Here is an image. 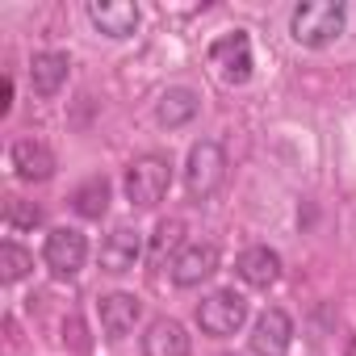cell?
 <instances>
[{"instance_id": "6", "label": "cell", "mask_w": 356, "mask_h": 356, "mask_svg": "<svg viewBox=\"0 0 356 356\" xmlns=\"http://www.w3.org/2000/svg\"><path fill=\"white\" fill-rule=\"evenodd\" d=\"M42 260H47V268H51L59 281H72V277L84 268V260H88V239H84L76 227H55V231L47 235Z\"/></svg>"}, {"instance_id": "13", "label": "cell", "mask_w": 356, "mask_h": 356, "mask_svg": "<svg viewBox=\"0 0 356 356\" xmlns=\"http://www.w3.org/2000/svg\"><path fill=\"white\" fill-rule=\"evenodd\" d=\"M9 163H13V172L22 176V181H51V176H55V151L47 143H38V138L13 143Z\"/></svg>"}, {"instance_id": "10", "label": "cell", "mask_w": 356, "mask_h": 356, "mask_svg": "<svg viewBox=\"0 0 356 356\" xmlns=\"http://www.w3.org/2000/svg\"><path fill=\"white\" fill-rule=\"evenodd\" d=\"M138 314H143V302H138L134 293H109V298H101V306H97L101 331H105V339H113V343L134 331Z\"/></svg>"}, {"instance_id": "17", "label": "cell", "mask_w": 356, "mask_h": 356, "mask_svg": "<svg viewBox=\"0 0 356 356\" xmlns=\"http://www.w3.org/2000/svg\"><path fill=\"white\" fill-rule=\"evenodd\" d=\"M72 206L88 222L92 218H105V210H109V181H105V176H88V181L72 193Z\"/></svg>"}, {"instance_id": "7", "label": "cell", "mask_w": 356, "mask_h": 356, "mask_svg": "<svg viewBox=\"0 0 356 356\" xmlns=\"http://www.w3.org/2000/svg\"><path fill=\"white\" fill-rule=\"evenodd\" d=\"M293 348V318L281 306H268L252 327V356H289Z\"/></svg>"}, {"instance_id": "19", "label": "cell", "mask_w": 356, "mask_h": 356, "mask_svg": "<svg viewBox=\"0 0 356 356\" xmlns=\"http://www.w3.org/2000/svg\"><path fill=\"white\" fill-rule=\"evenodd\" d=\"M5 222H9V231H22V227H38L42 222V210L38 206H26V202H9V210H5Z\"/></svg>"}, {"instance_id": "2", "label": "cell", "mask_w": 356, "mask_h": 356, "mask_svg": "<svg viewBox=\"0 0 356 356\" xmlns=\"http://www.w3.org/2000/svg\"><path fill=\"white\" fill-rule=\"evenodd\" d=\"M126 202L134 206V210H151V206H159L163 197H168V189H172V159L168 155H159V151H147V155H138L130 168H126Z\"/></svg>"}, {"instance_id": "4", "label": "cell", "mask_w": 356, "mask_h": 356, "mask_svg": "<svg viewBox=\"0 0 356 356\" xmlns=\"http://www.w3.org/2000/svg\"><path fill=\"white\" fill-rule=\"evenodd\" d=\"M210 67L222 84H248L252 80V38L243 30H231L210 42Z\"/></svg>"}, {"instance_id": "5", "label": "cell", "mask_w": 356, "mask_h": 356, "mask_svg": "<svg viewBox=\"0 0 356 356\" xmlns=\"http://www.w3.org/2000/svg\"><path fill=\"white\" fill-rule=\"evenodd\" d=\"M243 323H248V302H243V293H235V289H218V293L202 298V306H197V327H202L206 335H214V339L235 335Z\"/></svg>"}, {"instance_id": "18", "label": "cell", "mask_w": 356, "mask_h": 356, "mask_svg": "<svg viewBox=\"0 0 356 356\" xmlns=\"http://www.w3.org/2000/svg\"><path fill=\"white\" fill-rule=\"evenodd\" d=\"M0 268H5V273H0V277H5V285H17V281L34 268V256H30L22 243L5 239V243H0Z\"/></svg>"}, {"instance_id": "3", "label": "cell", "mask_w": 356, "mask_h": 356, "mask_svg": "<svg viewBox=\"0 0 356 356\" xmlns=\"http://www.w3.org/2000/svg\"><path fill=\"white\" fill-rule=\"evenodd\" d=\"M227 181V151L214 138H202L189 147V163H185V189L193 202L210 197L218 185Z\"/></svg>"}, {"instance_id": "20", "label": "cell", "mask_w": 356, "mask_h": 356, "mask_svg": "<svg viewBox=\"0 0 356 356\" xmlns=\"http://www.w3.org/2000/svg\"><path fill=\"white\" fill-rule=\"evenodd\" d=\"M348 356H356V339H352V343H348Z\"/></svg>"}, {"instance_id": "12", "label": "cell", "mask_w": 356, "mask_h": 356, "mask_svg": "<svg viewBox=\"0 0 356 356\" xmlns=\"http://www.w3.org/2000/svg\"><path fill=\"white\" fill-rule=\"evenodd\" d=\"M193 339L176 318H151L143 331V356H189Z\"/></svg>"}, {"instance_id": "14", "label": "cell", "mask_w": 356, "mask_h": 356, "mask_svg": "<svg viewBox=\"0 0 356 356\" xmlns=\"http://www.w3.org/2000/svg\"><path fill=\"white\" fill-rule=\"evenodd\" d=\"M67 76H72V59L63 51H38L30 59V84L38 97H55L67 84Z\"/></svg>"}, {"instance_id": "16", "label": "cell", "mask_w": 356, "mask_h": 356, "mask_svg": "<svg viewBox=\"0 0 356 356\" xmlns=\"http://www.w3.org/2000/svg\"><path fill=\"white\" fill-rule=\"evenodd\" d=\"M197 109H202V101H197L193 88H168L159 97V105H155V122L163 130H181V126H189L197 118Z\"/></svg>"}, {"instance_id": "11", "label": "cell", "mask_w": 356, "mask_h": 356, "mask_svg": "<svg viewBox=\"0 0 356 356\" xmlns=\"http://www.w3.org/2000/svg\"><path fill=\"white\" fill-rule=\"evenodd\" d=\"M88 22L105 38H130L138 30V5H130V0H92Z\"/></svg>"}, {"instance_id": "1", "label": "cell", "mask_w": 356, "mask_h": 356, "mask_svg": "<svg viewBox=\"0 0 356 356\" xmlns=\"http://www.w3.org/2000/svg\"><path fill=\"white\" fill-rule=\"evenodd\" d=\"M343 26H348V9L339 5V0H306V5H298L293 17H289V34L306 51L331 47L343 34Z\"/></svg>"}, {"instance_id": "8", "label": "cell", "mask_w": 356, "mask_h": 356, "mask_svg": "<svg viewBox=\"0 0 356 356\" xmlns=\"http://www.w3.org/2000/svg\"><path fill=\"white\" fill-rule=\"evenodd\" d=\"M214 273H218V243H202V239L185 243L181 252H176V260H172V281L181 289H193V285H202Z\"/></svg>"}, {"instance_id": "9", "label": "cell", "mask_w": 356, "mask_h": 356, "mask_svg": "<svg viewBox=\"0 0 356 356\" xmlns=\"http://www.w3.org/2000/svg\"><path fill=\"white\" fill-rule=\"evenodd\" d=\"M138 256H143V235L134 227H113L101 243V268L113 273V277L130 273L138 264Z\"/></svg>"}, {"instance_id": "15", "label": "cell", "mask_w": 356, "mask_h": 356, "mask_svg": "<svg viewBox=\"0 0 356 356\" xmlns=\"http://www.w3.org/2000/svg\"><path fill=\"white\" fill-rule=\"evenodd\" d=\"M235 273H239L243 285H252V289H268V285L281 281V256H277L273 248H248V252L235 260Z\"/></svg>"}]
</instances>
